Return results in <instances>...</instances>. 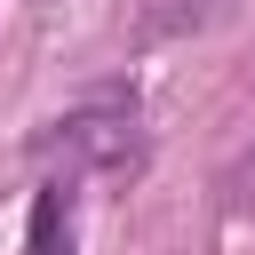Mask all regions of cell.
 Returning <instances> with one entry per match:
<instances>
[{"label": "cell", "mask_w": 255, "mask_h": 255, "mask_svg": "<svg viewBox=\"0 0 255 255\" xmlns=\"http://www.w3.org/2000/svg\"><path fill=\"white\" fill-rule=\"evenodd\" d=\"M24 255H72V183L32 191V231H24Z\"/></svg>", "instance_id": "2"}, {"label": "cell", "mask_w": 255, "mask_h": 255, "mask_svg": "<svg viewBox=\"0 0 255 255\" xmlns=\"http://www.w3.org/2000/svg\"><path fill=\"white\" fill-rule=\"evenodd\" d=\"M64 183L72 175H112V167H135V151H143V112H135V96L128 88H96V96H80V104H64L48 128H40V143H32Z\"/></svg>", "instance_id": "1"}]
</instances>
